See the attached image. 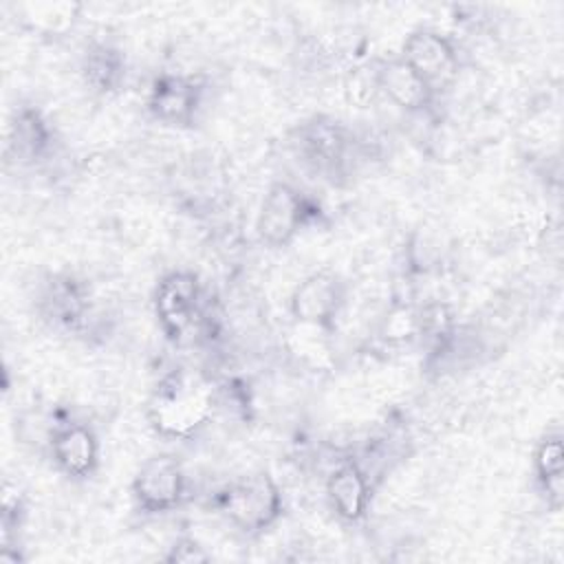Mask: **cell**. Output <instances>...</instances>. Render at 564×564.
I'll return each instance as SVG.
<instances>
[{
  "instance_id": "1",
  "label": "cell",
  "mask_w": 564,
  "mask_h": 564,
  "mask_svg": "<svg viewBox=\"0 0 564 564\" xmlns=\"http://www.w3.org/2000/svg\"><path fill=\"white\" fill-rule=\"evenodd\" d=\"M218 408L214 388L174 370L159 381L148 401V423L165 441H189L212 423Z\"/></svg>"
},
{
  "instance_id": "2",
  "label": "cell",
  "mask_w": 564,
  "mask_h": 564,
  "mask_svg": "<svg viewBox=\"0 0 564 564\" xmlns=\"http://www.w3.org/2000/svg\"><path fill=\"white\" fill-rule=\"evenodd\" d=\"M216 509L240 535L260 538L282 520L286 502L280 482L260 469L229 480L216 494Z\"/></svg>"
},
{
  "instance_id": "3",
  "label": "cell",
  "mask_w": 564,
  "mask_h": 564,
  "mask_svg": "<svg viewBox=\"0 0 564 564\" xmlns=\"http://www.w3.org/2000/svg\"><path fill=\"white\" fill-rule=\"evenodd\" d=\"M293 148L306 170L335 183V178L346 176L357 161L352 156H357L359 141L339 119L315 115L295 128Z\"/></svg>"
},
{
  "instance_id": "4",
  "label": "cell",
  "mask_w": 564,
  "mask_h": 564,
  "mask_svg": "<svg viewBox=\"0 0 564 564\" xmlns=\"http://www.w3.org/2000/svg\"><path fill=\"white\" fill-rule=\"evenodd\" d=\"M317 203L289 181H273L256 214V236L269 249L289 247L313 220H317Z\"/></svg>"
},
{
  "instance_id": "5",
  "label": "cell",
  "mask_w": 564,
  "mask_h": 564,
  "mask_svg": "<svg viewBox=\"0 0 564 564\" xmlns=\"http://www.w3.org/2000/svg\"><path fill=\"white\" fill-rule=\"evenodd\" d=\"M203 284L189 269L165 271L152 291V313L167 341L181 344L203 319Z\"/></svg>"
},
{
  "instance_id": "6",
  "label": "cell",
  "mask_w": 564,
  "mask_h": 564,
  "mask_svg": "<svg viewBox=\"0 0 564 564\" xmlns=\"http://www.w3.org/2000/svg\"><path fill=\"white\" fill-rule=\"evenodd\" d=\"M399 55L416 70L436 97L458 82L463 68L458 44L436 26L412 29L405 35Z\"/></svg>"
},
{
  "instance_id": "7",
  "label": "cell",
  "mask_w": 564,
  "mask_h": 564,
  "mask_svg": "<svg viewBox=\"0 0 564 564\" xmlns=\"http://www.w3.org/2000/svg\"><path fill=\"white\" fill-rule=\"evenodd\" d=\"M187 474L174 454H154L145 458L130 482L132 502L143 516H165L176 511L187 500Z\"/></svg>"
},
{
  "instance_id": "8",
  "label": "cell",
  "mask_w": 564,
  "mask_h": 564,
  "mask_svg": "<svg viewBox=\"0 0 564 564\" xmlns=\"http://www.w3.org/2000/svg\"><path fill=\"white\" fill-rule=\"evenodd\" d=\"M350 286L333 269H319L304 275L289 295V315L297 324L319 326L330 333L348 306Z\"/></svg>"
},
{
  "instance_id": "9",
  "label": "cell",
  "mask_w": 564,
  "mask_h": 564,
  "mask_svg": "<svg viewBox=\"0 0 564 564\" xmlns=\"http://www.w3.org/2000/svg\"><path fill=\"white\" fill-rule=\"evenodd\" d=\"M44 445L53 467L73 482H86L99 471L101 443L95 427L82 419L53 421Z\"/></svg>"
},
{
  "instance_id": "10",
  "label": "cell",
  "mask_w": 564,
  "mask_h": 564,
  "mask_svg": "<svg viewBox=\"0 0 564 564\" xmlns=\"http://www.w3.org/2000/svg\"><path fill=\"white\" fill-rule=\"evenodd\" d=\"M35 308L40 317L59 333H82L93 315V300L88 286L73 273H48L35 293Z\"/></svg>"
},
{
  "instance_id": "11",
  "label": "cell",
  "mask_w": 564,
  "mask_h": 564,
  "mask_svg": "<svg viewBox=\"0 0 564 564\" xmlns=\"http://www.w3.org/2000/svg\"><path fill=\"white\" fill-rule=\"evenodd\" d=\"M205 99V84L187 73H159L148 88V115L170 128H192Z\"/></svg>"
},
{
  "instance_id": "12",
  "label": "cell",
  "mask_w": 564,
  "mask_h": 564,
  "mask_svg": "<svg viewBox=\"0 0 564 564\" xmlns=\"http://www.w3.org/2000/svg\"><path fill=\"white\" fill-rule=\"evenodd\" d=\"M55 139V128L44 110L20 104L7 117L4 161L15 167H33L53 154Z\"/></svg>"
},
{
  "instance_id": "13",
  "label": "cell",
  "mask_w": 564,
  "mask_h": 564,
  "mask_svg": "<svg viewBox=\"0 0 564 564\" xmlns=\"http://www.w3.org/2000/svg\"><path fill=\"white\" fill-rule=\"evenodd\" d=\"M324 496L330 511L341 522H361L372 505V480L368 469L355 456L337 458L324 478Z\"/></svg>"
},
{
  "instance_id": "14",
  "label": "cell",
  "mask_w": 564,
  "mask_h": 564,
  "mask_svg": "<svg viewBox=\"0 0 564 564\" xmlns=\"http://www.w3.org/2000/svg\"><path fill=\"white\" fill-rule=\"evenodd\" d=\"M375 70L381 97L388 99L394 108L403 110L405 115L430 112L438 99L399 53L377 57Z\"/></svg>"
},
{
  "instance_id": "15",
  "label": "cell",
  "mask_w": 564,
  "mask_h": 564,
  "mask_svg": "<svg viewBox=\"0 0 564 564\" xmlns=\"http://www.w3.org/2000/svg\"><path fill=\"white\" fill-rule=\"evenodd\" d=\"M128 75L126 51L108 37H93L79 55V77L97 97L117 95Z\"/></svg>"
},
{
  "instance_id": "16",
  "label": "cell",
  "mask_w": 564,
  "mask_h": 564,
  "mask_svg": "<svg viewBox=\"0 0 564 564\" xmlns=\"http://www.w3.org/2000/svg\"><path fill=\"white\" fill-rule=\"evenodd\" d=\"M531 471L549 511L557 513L564 505V438L562 432L546 430L531 454Z\"/></svg>"
},
{
  "instance_id": "17",
  "label": "cell",
  "mask_w": 564,
  "mask_h": 564,
  "mask_svg": "<svg viewBox=\"0 0 564 564\" xmlns=\"http://www.w3.org/2000/svg\"><path fill=\"white\" fill-rule=\"evenodd\" d=\"M13 9L18 24L26 33L46 40L70 35L82 22L84 13V4L79 2H22Z\"/></svg>"
},
{
  "instance_id": "18",
  "label": "cell",
  "mask_w": 564,
  "mask_h": 564,
  "mask_svg": "<svg viewBox=\"0 0 564 564\" xmlns=\"http://www.w3.org/2000/svg\"><path fill=\"white\" fill-rule=\"evenodd\" d=\"M333 335L335 333L326 328L293 322V328L289 333V352L306 368L324 370L330 361Z\"/></svg>"
},
{
  "instance_id": "19",
  "label": "cell",
  "mask_w": 564,
  "mask_h": 564,
  "mask_svg": "<svg viewBox=\"0 0 564 564\" xmlns=\"http://www.w3.org/2000/svg\"><path fill=\"white\" fill-rule=\"evenodd\" d=\"M379 339L390 346H408L419 339L416 306L392 304L379 324Z\"/></svg>"
},
{
  "instance_id": "20",
  "label": "cell",
  "mask_w": 564,
  "mask_h": 564,
  "mask_svg": "<svg viewBox=\"0 0 564 564\" xmlns=\"http://www.w3.org/2000/svg\"><path fill=\"white\" fill-rule=\"evenodd\" d=\"M344 99L355 108H370L377 99H381L375 59H370L368 64H357L346 73Z\"/></svg>"
},
{
  "instance_id": "21",
  "label": "cell",
  "mask_w": 564,
  "mask_h": 564,
  "mask_svg": "<svg viewBox=\"0 0 564 564\" xmlns=\"http://www.w3.org/2000/svg\"><path fill=\"white\" fill-rule=\"evenodd\" d=\"M24 520H26V500H24V494L18 489V485L4 482L2 513H0L2 544H18V533H20Z\"/></svg>"
},
{
  "instance_id": "22",
  "label": "cell",
  "mask_w": 564,
  "mask_h": 564,
  "mask_svg": "<svg viewBox=\"0 0 564 564\" xmlns=\"http://www.w3.org/2000/svg\"><path fill=\"white\" fill-rule=\"evenodd\" d=\"M161 560L167 564H203L212 560V553L192 533H181L170 542V546H165Z\"/></svg>"
}]
</instances>
